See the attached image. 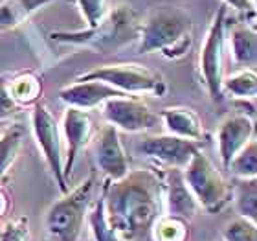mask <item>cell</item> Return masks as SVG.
<instances>
[{
    "label": "cell",
    "instance_id": "6da1fadb",
    "mask_svg": "<svg viewBox=\"0 0 257 241\" xmlns=\"http://www.w3.org/2000/svg\"><path fill=\"white\" fill-rule=\"evenodd\" d=\"M105 215L123 241H155L153 228L166 214L164 179L153 170H131L119 181L103 182Z\"/></svg>",
    "mask_w": 257,
    "mask_h": 241
},
{
    "label": "cell",
    "instance_id": "7a4b0ae2",
    "mask_svg": "<svg viewBox=\"0 0 257 241\" xmlns=\"http://www.w3.org/2000/svg\"><path fill=\"white\" fill-rule=\"evenodd\" d=\"M193 43V19L175 6H156L142 19L136 52L160 54L166 59H180Z\"/></svg>",
    "mask_w": 257,
    "mask_h": 241
},
{
    "label": "cell",
    "instance_id": "3957f363",
    "mask_svg": "<svg viewBox=\"0 0 257 241\" xmlns=\"http://www.w3.org/2000/svg\"><path fill=\"white\" fill-rule=\"evenodd\" d=\"M142 28V15L133 6L119 4L108 11L97 26L77 32H52L50 39L61 44L90 48L96 54H114L127 44L136 43Z\"/></svg>",
    "mask_w": 257,
    "mask_h": 241
},
{
    "label": "cell",
    "instance_id": "277c9868",
    "mask_svg": "<svg viewBox=\"0 0 257 241\" xmlns=\"http://www.w3.org/2000/svg\"><path fill=\"white\" fill-rule=\"evenodd\" d=\"M97 186L99 179L94 170L81 184L63 193V197L50 206L44 215V228L52 239L79 241Z\"/></svg>",
    "mask_w": 257,
    "mask_h": 241
},
{
    "label": "cell",
    "instance_id": "5b68a950",
    "mask_svg": "<svg viewBox=\"0 0 257 241\" xmlns=\"http://www.w3.org/2000/svg\"><path fill=\"white\" fill-rule=\"evenodd\" d=\"M75 79L103 81V83L114 87L116 91L123 92L127 96L153 94V96L160 98L167 92V83L164 79V75L140 63L101 64V66H96V68L88 70L85 74L77 75Z\"/></svg>",
    "mask_w": 257,
    "mask_h": 241
},
{
    "label": "cell",
    "instance_id": "8992f818",
    "mask_svg": "<svg viewBox=\"0 0 257 241\" xmlns=\"http://www.w3.org/2000/svg\"><path fill=\"white\" fill-rule=\"evenodd\" d=\"M182 175L200 210H206L208 214H217L230 204L231 186L222 177L220 170H217L208 155H204L200 149L182 170Z\"/></svg>",
    "mask_w": 257,
    "mask_h": 241
},
{
    "label": "cell",
    "instance_id": "52a82bcc",
    "mask_svg": "<svg viewBox=\"0 0 257 241\" xmlns=\"http://www.w3.org/2000/svg\"><path fill=\"white\" fill-rule=\"evenodd\" d=\"M226 13L228 6H220L213 15L198 55V74L206 92L213 102H222L224 79V50H226Z\"/></svg>",
    "mask_w": 257,
    "mask_h": 241
},
{
    "label": "cell",
    "instance_id": "ba28073f",
    "mask_svg": "<svg viewBox=\"0 0 257 241\" xmlns=\"http://www.w3.org/2000/svg\"><path fill=\"white\" fill-rule=\"evenodd\" d=\"M32 131L35 136L39 149L43 151L46 166L55 179V184L59 186L61 193L68 192V184L64 181V153H63V136H61V125L54 113L44 103H37L32 107Z\"/></svg>",
    "mask_w": 257,
    "mask_h": 241
},
{
    "label": "cell",
    "instance_id": "9c48e42d",
    "mask_svg": "<svg viewBox=\"0 0 257 241\" xmlns=\"http://www.w3.org/2000/svg\"><path fill=\"white\" fill-rule=\"evenodd\" d=\"M101 116L108 125L125 133H144L155 129L160 118L138 96H118L101 105Z\"/></svg>",
    "mask_w": 257,
    "mask_h": 241
},
{
    "label": "cell",
    "instance_id": "30bf717a",
    "mask_svg": "<svg viewBox=\"0 0 257 241\" xmlns=\"http://www.w3.org/2000/svg\"><path fill=\"white\" fill-rule=\"evenodd\" d=\"M96 127H94V120L88 114V111H81V109L66 107L61 120V136L66 142V153H64V168L63 175L64 181L68 184V179L74 173V166L77 162V156L86 145L90 144L94 138Z\"/></svg>",
    "mask_w": 257,
    "mask_h": 241
},
{
    "label": "cell",
    "instance_id": "8fae6325",
    "mask_svg": "<svg viewBox=\"0 0 257 241\" xmlns=\"http://www.w3.org/2000/svg\"><path fill=\"white\" fill-rule=\"evenodd\" d=\"M136 149L140 155L155 158L167 168L184 170L200 147L198 142L178 138L173 134H155V136H145Z\"/></svg>",
    "mask_w": 257,
    "mask_h": 241
},
{
    "label": "cell",
    "instance_id": "7c38bea8",
    "mask_svg": "<svg viewBox=\"0 0 257 241\" xmlns=\"http://www.w3.org/2000/svg\"><path fill=\"white\" fill-rule=\"evenodd\" d=\"M97 170L107 175L108 181H119L131 172L128 155L119 138V131L112 125H103V129L96 136L94 147Z\"/></svg>",
    "mask_w": 257,
    "mask_h": 241
},
{
    "label": "cell",
    "instance_id": "4fadbf2b",
    "mask_svg": "<svg viewBox=\"0 0 257 241\" xmlns=\"http://www.w3.org/2000/svg\"><path fill=\"white\" fill-rule=\"evenodd\" d=\"M253 138H255V125L248 114L233 113L220 120L217 125V151L222 168L228 170L231 158Z\"/></svg>",
    "mask_w": 257,
    "mask_h": 241
},
{
    "label": "cell",
    "instance_id": "5bb4252c",
    "mask_svg": "<svg viewBox=\"0 0 257 241\" xmlns=\"http://www.w3.org/2000/svg\"><path fill=\"white\" fill-rule=\"evenodd\" d=\"M118 96H125V94L116 91L114 87L96 79H88V81L75 79L74 83L63 87L59 91L61 102L66 107L81 109V111H90V109L101 107L107 100H112V98H118Z\"/></svg>",
    "mask_w": 257,
    "mask_h": 241
},
{
    "label": "cell",
    "instance_id": "9a60e30c",
    "mask_svg": "<svg viewBox=\"0 0 257 241\" xmlns=\"http://www.w3.org/2000/svg\"><path fill=\"white\" fill-rule=\"evenodd\" d=\"M162 179H164V197H166L167 214L177 215L186 221L193 219L200 212V206L184 181L182 170L167 168Z\"/></svg>",
    "mask_w": 257,
    "mask_h": 241
},
{
    "label": "cell",
    "instance_id": "2e32d148",
    "mask_svg": "<svg viewBox=\"0 0 257 241\" xmlns=\"http://www.w3.org/2000/svg\"><path fill=\"white\" fill-rule=\"evenodd\" d=\"M160 122H164V127L167 129V134L178 136L191 142H200L204 138V125L202 120L193 109L189 107H166L158 113Z\"/></svg>",
    "mask_w": 257,
    "mask_h": 241
},
{
    "label": "cell",
    "instance_id": "e0dca14e",
    "mask_svg": "<svg viewBox=\"0 0 257 241\" xmlns=\"http://www.w3.org/2000/svg\"><path fill=\"white\" fill-rule=\"evenodd\" d=\"M231 59L237 66L255 70L257 66V35L255 28L248 22H237L230 32Z\"/></svg>",
    "mask_w": 257,
    "mask_h": 241
},
{
    "label": "cell",
    "instance_id": "ac0fdd59",
    "mask_svg": "<svg viewBox=\"0 0 257 241\" xmlns=\"http://www.w3.org/2000/svg\"><path fill=\"white\" fill-rule=\"evenodd\" d=\"M52 2L55 0H4L0 4V32H10L22 26Z\"/></svg>",
    "mask_w": 257,
    "mask_h": 241
},
{
    "label": "cell",
    "instance_id": "d6986e66",
    "mask_svg": "<svg viewBox=\"0 0 257 241\" xmlns=\"http://www.w3.org/2000/svg\"><path fill=\"white\" fill-rule=\"evenodd\" d=\"M8 92L19 107H33L43 96V81L33 72H21L8 79Z\"/></svg>",
    "mask_w": 257,
    "mask_h": 241
},
{
    "label": "cell",
    "instance_id": "ffe728a7",
    "mask_svg": "<svg viewBox=\"0 0 257 241\" xmlns=\"http://www.w3.org/2000/svg\"><path fill=\"white\" fill-rule=\"evenodd\" d=\"M22 144H24V127L21 123H13L0 134V184L4 182L19 158Z\"/></svg>",
    "mask_w": 257,
    "mask_h": 241
},
{
    "label": "cell",
    "instance_id": "44dd1931",
    "mask_svg": "<svg viewBox=\"0 0 257 241\" xmlns=\"http://www.w3.org/2000/svg\"><path fill=\"white\" fill-rule=\"evenodd\" d=\"M231 201L239 217L257 223V177L235 179L231 186Z\"/></svg>",
    "mask_w": 257,
    "mask_h": 241
},
{
    "label": "cell",
    "instance_id": "7402d4cb",
    "mask_svg": "<svg viewBox=\"0 0 257 241\" xmlns=\"http://www.w3.org/2000/svg\"><path fill=\"white\" fill-rule=\"evenodd\" d=\"M222 94H230V96L242 100V102H253L257 96V74L255 70L242 68L239 72L226 75L222 79Z\"/></svg>",
    "mask_w": 257,
    "mask_h": 241
},
{
    "label": "cell",
    "instance_id": "603a6c76",
    "mask_svg": "<svg viewBox=\"0 0 257 241\" xmlns=\"http://www.w3.org/2000/svg\"><path fill=\"white\" fill-rule=\"evenodd\" d=\"M155 241H188L189 239V221L180 219L177 215L164 214L156 221L153 228Z\"/></svg>",
    "mask_w": 257,
    "mask_h": 241
},
{
    "label": "cell",
    "instance_id": "cb8c5ba5",
    "mask_svg": "<svg viewBox=\"0 0 257 241\" xmlns=\"http://www.w3.org/2000/svg\"><path fill=\"white\" fill-rule=\"evenodd\" d=\"M86 221H88V226H90L94 241H123L112 228H110V225H108L107 215H105L103 190H101V197L97 199L96 203H92V208L88 210Z\"/></svg>",
    "mask_w": 257,
    "mask_h": 241
},
{
    "label": "cell",
    "instance_id": "d4e9b609",
    "mask_svg": "<svg viewBox=\"0 0 257 241\" xmlns=\"http://www.w3.org/2000/svg\"><path fill=\"white\" fill-rule=\"evenodd\" d=\"M228 172L235 179H255L257 177V142L250 140L233 158Z\"/></svg>",
    "mask_w": 257,
    "mask_h": 241
},
{
    "label": "cell",
    "instance_id": "484cf974",
    "mask_svg": "<svg viewBox=\"0 0 257 241\" xmlns=\"http://www.w3.org/2000/svg\"><path fill=\"white\" fill-rule=\"evenodd\" d=\"M222 237V241H257V223L237 215L226 223Z\"/></svg>",
    "mask_w": 257,
    "mask_h": 241
},
{
    "label": "cell",
    "instance_id": "4316f807",
    "mask_svg": "<svg viewBox=\"0 0 257 241\" xmlns=\"http://www.w3.org/2000/svg\"><path fill=\"white\" fill-rule=\"evenodd\" d=\"M79 11L86 22V28H94L107 17L110 8V0H77Z\"/></svg>",
    "mask_w": 257,
    "mask_h": 241
},
{
    "label": "cell",
    "instance_id": "83f0119b",
    "mask_svg": "<svg viewBox=\"0 0 257 241\" xmlns=\"http://www.w3.org/2000/svg\"><path fill=\"white\" fill-rule=\"evenodd\" d=\"M0 241H32L28 217H15L0 226Z\"/></svg>",
    "mask_w": 257,
    "mask_h": 241
},
{
    "label": "cell",
    "instance_id": "f1b7e54d",
    "mask_svg": "<svg viewBox=\"0 0 257 241\" xmlns=\"http://www.w3.org/2000/svg\"><path fill=\"white\" fill-rule=\"evenodd\" d=\"M17 111H19V105L13 102V98L8 92V79L0 77V120L10 118Z\"/></svg>",
    "mask_w": 257,
    "mask_h": 241
},
{
    "label": "cell",
    "instance_id": "f546056e",
    "mask_svg": "<svg viewBox=\"0 0 257 241\" xmlns=\"http://www.w3.org/2000/svg\"><path fill=\"white\" fill-rule=\"evenodd\" d=\"M226 6H230V8H235L239 11H252L255 10V0H224Z\"/></svg>",
    "mask_w": 257,
    "mask_h": 241
},
{
    "label": "cell",
    "instance_id": "4dcf8cb0",
    "mask_svg": "<svg viewBox=\"0 0 257 241\" xmlns=\"http://www.w3.org/2000/svg\"><path fill=\"white\" fill-rule=\"evenodd\" d=\"M10 210H11V197L8 195V192H6L4 188L0 186V221L10 214Z\"/></svg>",
    "mask_w": 257,
    "mask_h": 241
}]
</instances>
